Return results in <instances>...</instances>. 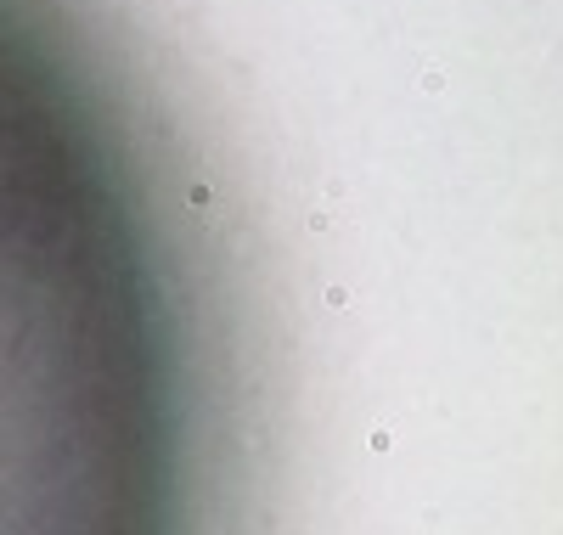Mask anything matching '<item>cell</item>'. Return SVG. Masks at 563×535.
<instances>
[{"instance_id": "1", "label": "cell", "mask_w": 563, "mask_h": 535, "mask_svg": "<svg viewBox=\"0 0 563 535\" xmlns=\"http://www.w3.org/2000/svg\"><path fill=\"white\" fill-rule=\"evenodd\" d=\"M0 535H203L186 299L51 0H0Z\"/></svg>"}]
</instances>
